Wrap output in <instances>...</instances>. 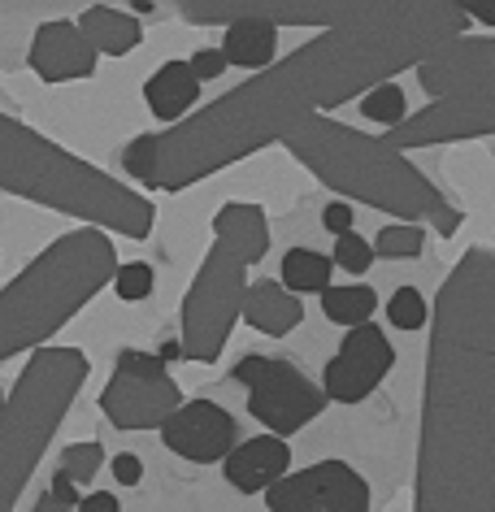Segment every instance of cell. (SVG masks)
Here are the masks:
<instances>
[{"label":"cell","instance_id":"9","mask_svg":"<svg viewBox=\"0 0 495 512\" xmlns=\"http://www.w3.org/2000/svg\"><path fill=\"white\" fill-rule=\"evenodd\" d=\"M235 378L248 391V413L270 426L278 439L304 430L317 413H326V391L313 378H304L283 356H244Z\"/></svg>","mask_w":495,"mask_h":512},{"label":"cell","instance_id":"31","mask_svg":"<svg viewBox=\"0 0 495 512\" xmlns=\"http://www.w3.org/2000/svg\"><path fill=\"white\" fill-rule=\"evenodd\" d=\"M322 226L335 239L348 235V230H357V222H352V204H326V209H322Z\"/></svg>","mask_w":495,"mask_h":512},{"label":"cell","instance_id":"36","mask_svg":"<svg viewBox=\"0 0 495 512\" xmlns=\"http://www.w3.org/2000/svg\"><path fill=\"white\" fill-rule=\"evenodd\" d=\"M157 356H161V361H183V343H179V339H174V343H161Z\"/></svg>","mask_w":495,"mask_h":512},{"label":"cell","instance_id":"33","mask_svg":"<svg viewBox=\"0 0 495 512\" xmlns=\"http://www.w3.org/2000/svg\"><path fill=\"white\" fill-rule=\"evenodd\" d=\"M79 512H122V504L109 491H92V495L79 499Z\"/></svg>","mask_w":495,"mask_h":512},{"label":"cell","instance_id":"15","mask_svg":"<svg viewBox=\"0 0 495 512\" xmlns=\"http://www.w3.org/2000/svg\"><path fill=\"white\" fill-rule=\"evenodd\" d=\"M495 74V40H474V35H461V40L443 44L435 57H426L417 66V83L430 100H443L461 87L487 79Z\"/></svg>","mask_w":495,"mask_h":512},{"label":"cell","instance_id":"12","mask_svg":"<svg viewBox=\"0 0 495 512\" xmlns=\"http://www.w3.org/2000/svg\"><path fill=\"white\" fill-rule=\"evenodd\" d=\"M396 365V348L387 343V330H378L374 322L352 326L348 339L339 343V352L330 356L326 374H322V391L335 404H361L365 395L378 391V382L391 374Z\"/></svg>","mask_w":495,"mask_h":512},{"label":"cell","instance_id":"21","mask_svg":"<svg viewBox=\"0 0 495 512\" xmlns=\"http://www.w3.org/2000/svg\"><path fill=\"white\" fill-rule=\"evenodd\" d=\"M378 309V296H374V287H365V283H348V287H335L330 283L322 291V313L330 317L335 326H365L374 317Z\"/></svg>","mask_w":495,"mask_h":512},{"label":"cell","instance_id":"23","mask_svg":"<svg viewBox=\"0 0 495 512\" xmlns=\"http://www.w3.org/2000/svg\"><path fill=\"white\" fill-rule=\"evenodd\" d=\"M422 248H426L422 226H387L374 239V256H383V261H413V256H422Z\"/></svg>","mask_w":495,"mask_h":512},{"label":"cell","instance_id":"14","mask_svg":"<svg viewBox=\"0 0 495 512\" xmlns=\"http://www.w3.org/2000/svg\"><path fill=\"white\" fill-rule=\"evenodd\" d=\"M96 48L92 40L79 31V22H44L31 40L27 66L40 74L44 83H70V79H92L96 74Z\"/></svg>","mask_w":495,"mask_h":512},{"label":"cell","instance_id":"11","mask_svg":"<svg viewBox=\"0 0 495 512\" xmlns=\"http://www.w3.org/2000/svg\"><path fill=\"white\" fill-rule=\"evenodd\" d=\"M270 512H370V486L348 460H317L265 491Z\"/></svg>","mask_w":495,"mask_h":512},{"label":"cell","instance_id":"2","mask_svg":"<svg viewBox=\"0 0 495 512\" xmlns=\"http://www.w3.org/2000/svg\"><path fill=\"white\" fill-rule=\"evenodd\" d=\"M413 512H495V248H469L430 309Z\"/></svg>","mask_w":495,"mask_h":512},{"label":"cell","instance_id":"29","mask_svg":"<svg viewBox=\"0 0 495 512\" xmlns=\"http://www.w3.org/2000/svg\"><path fill=\"white\" fill-rule=\"evenodd\" d=\"M187 66H192V74L200 83H209V79H218V74H226V53L222 48H200Z\"/></svg>","mask_w":495,"mask_h":512},{"label":"cell","instance_id":"18","mask_svg":"<svg viewBox=\"0 0 495 512\" xmlns=\"http://www.w3.org/2000/svg\"><path fill=\"white\" fill-rule=\"evenodd\" d=\"M144 100H148L152 118L179 126L200 100V79L192 74L187 61H165V66L144 83Z\"/></svg>","mask_w":495,"mask_h":512},{"label":"cell","instance_id":"7","mask_svg":"<svg viewBox=\"0 0 495 512\" xmlns=\"http://www.w3.org/2000/svg\"><path fill=\"white\" fill-rule=\"evenodd\" d=\"M92 374L79 348H35L0 413V512H14L31 473L53 447L61 421Z\"/></svg>","mask_w":495,"mask_h":512},{"label":"cell","instance_id":"22","mask_svg":"<svg viewBox=\"0 0 495 512\" xmlns=\"http://www.w3.org/2000/svg\"><path fill=\"white\" fill-rule=\"evenodd\" d=\"M283 287L296 296V291H322L330 287V274H335V261H330L326 252H313V248H291L283 256Z\"/></svg>","mask_w":495,"mask_h":512},{"label":"cell","instance_id":"6","mask_svg":"<svg viewBox=\"0 0 495 512\" xmlns=\"http://www.w3.org/2000/svg\"><path fill=\"white\" fill-rule=\"evenodd\" d=\"M270 248V222L261 204L231 200L213 217V248L183 296V356L213 365L231 343V330L244 313L248 265H257Z\"/></svg>","mask_w":495,"mask_h":512},{"label":"cell","instance_id":"30","mask_svg":"<svg viewBox=\"0 0 495 512\" xmlns=\"http://www.w3.org/2000/svg\"><path fill=\"white\" fill-rule=\"evenodd\" d=\"M109 469H113V482H122V486L144 482V460H139L135 452H118L109 460Z\"/></svg>","mask_w":495,"mask_h":512},{"label":"cell","instance_id":"32","mask_svg":"<svg viewBox=\"0 0 495 512\" xmlns=\"http://www.w3.org/2000/svg\"><path fill=\"white\" fill-rule=\"evenodd\" d=\"M48 495H53L57 504H66V508H79V499H83V495H79V482H74L66 469L53 473V486H48Z\"/></svg>","mask_w":495,"mask_h":512},{"label":"cell","instance_id":"1","mask_svg":"<svg viewBox=\"0 0 495 512\" xmlns=\"http://www.w3.org/2000/svg\"><path fill=\"white\" fill-rule=\"evenodd\" d=\"M183 18L196 27H231L239 18H265L274 27H322L270 70L252 74L192 118L161 135H139L122 152V170L152 191H183L235 161L257 157L261 148L283 144L300 122L335 109L344 100L391 83L400 70H417L443 44L469 31L465 5L448 0H348V5H196L187 0Z\"/></svg>","mask_w":495,"mask_h":512},{"label":"cell","instance_id":"25","mask_svg":"<svg viewBox=\"0 0 495 512\" xmlns=\"http://www.w3.org/2000/svg\"><path fill=\"white\" fill-rule=\"evenodd\" d=\"M361 113L370 122H378V126H400L404 122V92L396 83H383V87H374V92H365V100H361Z\"/></svg>","mask_w":495,"mask_h":512},{"label":"cell","instance_id":"17","mask_svg":"<svg viewBox=\"0 0 495 512\" xmlns=\"http://www.w3.org/2000/svg\"><path fill=\"white\" fill-rule=\"evenodd\" d=\"M239 317H244L252 330H261V335L283 339V335H291V330L304 322V304H300V296H291L283 283H274V278H261V283L248 287L244 313H239Z\"/></svg>","mask_w":495,"mask_h":512},{"label":"cell","instance_id":"3","mask_svg":"<svg viewBox=\"0 0 495 512\" xmlns=\"http://www.w3.org/2000/svg\"><path fill=\"white\" fill-rule=\"evenodd\" d=\"M283 144L317 183H326L339 196L396 213L404 222H430L439 235H456V226H461V213L443 200V191L387 139L361 135L317 113V118L300 122Z\"/></svg>","mask_w":495,"mask_h":512},{"label":"cell","instance_id":"13","mask_svg":"<svg viewBox=\"0 0 495 512\" xmlns=\"http://www.w3.org/2000/svg\"><path fill=\"white\" fill-rule=\"evenodd\" d=\"M161 443L170 447L174 456L192 460V465H213V460L231 456V447L239 443V426L222 404L192 400L161 426Z\"/></svg>","mask_w":495,"mask_h":512},{"label":"cell","instance_id":"27","mask_svg":"<svg viewBox=\"0 0 495 512\" xmlns=\"http://www.w3.org/2000/svg\"><path fill=\"white\" fill-rule=\"evenodd\" d=\"M330 261H335L339 270H348V274H365L370 270V261H374V248L365 239H357V230H348V235L335 239V256H330Z\"/></svg>","mask_w":495,"mask_h":512},{"label":"cell","instance_id":"24","mask_svg":"<svg viewBox=\"0 0 495 512\" xmlns=\"http://www.w3.org/2000/svg\"><path fill=\"white\" fill-rule=\"evenodd\" d=\"M387 322L396 330H422L430 322V304L417 287H400L396 296L387 300Z\"/></svg>","mask_w":495,"mask_h":512},{"label":"cell","instance_id":"28","mask_svg":"<svg viewBox=\"0 0 495 512\" xmlns=\"http://www.w3.org/2000/svg\"><path fill=\"white\" fill-rule=\"evenodd\" d=\"M113 291H118V300H148V296H152V265H148V261L118 265Z\"/></svg>","mask_w":495,"mask_h":512},{"label":"cell","instance_id":"37","mask_svg":"<svg viewBox=\"0 0 495 512\" xmlns=\"http://www.w3.org/2000/svg\"><path fill=\"white\" fill-rule=\"evenodd\" d=\"M0 413H5V391H0Z\"/></svg>","mask_w":495,"mask_h":512},{"label":"cell","instance_id":"16","mask_svg":"<svg viewBox=\"0 0 495 512\" xmlns=\"http://www.w3.org/2000/svg\"><path fill=\"white\" fill-rule=\"evenodd\" d=\"M291 469V447L278 434H257L248 443H235L226 456V482L244 495L270 491L278 478H287Z\"/></svg>","mask_w":495,"mask_h":512},{"label":"cell","instance_id":"34","mask_svg":"<svg viewBox=\"0 0 495 512\" xmlns=\"http://www.w3.org/2000/svg\"><path fill=\"white\" fill-rule=\"evenodd\" d=\"M469 18H478L482 27H495V5H465Z\"/></svg>","mask_w":495,"mask_h":512},{"label":"cell","instance_id":"5","mask_svg":"<svg viewBox=\"0 0 495 512\" xmlns=\"http://www.w3.org/2000/svg\"><path fill=\"white\" fill-rule=\"evenodd\" d=\"M113 278H118V248L109 230L83 226L61 235L0 291V361L44 348Z\"/></svg>","mask_w":495,"mask_h":512},{"label":"cell","instance_id":"8","mask_svg":"<svg viewBox=\"0 0 495 512\" xmlns=\"http://www.w3.org/2000/svg\"><path fill=\"white\" fill-rule=\"evenodd\" d=\"M179 408H183V391L170 378L165 361L135 348L118 356L109 387L100 391V413L118 430H161Z\"/></svg>","mask_w":495,"mask_h":512},{"label":"cell","instance_id":"35","mask_svg":"<svg viewBox=\"0 0 495 512\" xmlns=\"http://www.w3.org/2000/svg\"><path fill=\"white\" fill-rule=\"evenodd\" d=\"M31 512H79V508H66V504H57L53 495H40V504H35Z\"/></svg>","mask_w":495,"mask_h":512},{"label":"cell","instance_id":"4","mask_svg":"<svg viewBox=\"0 0 495 512\" xmlns=\"http://www.w3.org/2000/svg\"><path fill=\"white\" fill-rule=\"evenodd\" d=\"M0 191L126 239H148L157 222L148 196L96 170L92 161L57 148L53 139L9 113H0Z\"/></svg>","mask_w":495,"mask_h":512},{"label":"cell","instance_id":"26","mask_svg":"<svg viewBox=\"0 0 495 512\" xmlns=\"http://www.w3.org/2000/svg\"><path fill=\"white\" fill-rule=\"evenodd\" d=\"M61 469L70 473L74 482H92L100 469H105V447L100 443H70L66 452H61Z\"/></svg>","mask_w":495,"mask_h":512},{"label":"cell","instance_id":"19","mask_svg":"<svg viewBox=\"0 0 495 512\" xmlns=\"http://www.w3.org/2000/svg\"><path fill=\"white\" fill-rule=\"evenodd\" d=\"M226 66H244V70H270L278 53V27L265 18H239L226 27Z\"/></svg>","mask_w":495,"mask_h":512},{"label":"cell","instance_id":"10","mask_svg":"<svg viewBox=\"0 0 495 512\" xmlns=\"http://www.w3.org/2000/svg\"><path fill=\"white\" fill-rule=\"evenodd\" d=\"M478 135H495V74L426 105L422 113L391 126L383 139L396 152H413L435 144H461V139H478Z\"/></svg>","mask_w":495,"mask_h":512},{"label":"cell","instance_id":"20","mask_svg":"<svg viewBox=\"0 0 495 512\" xmlns=\"http://www.w3.org/2000/svg\"><path fill=\"white\" fill-rule=\"evenodd\" d=\"M79 31L87 35V40H92L96 53H109V57H126L131 48H139V40H144L139 22H135L131 14H122V9H113V5H92V9H83Z\"/></svg>","mask_w":495,"mask_h":512}]
</instances>
